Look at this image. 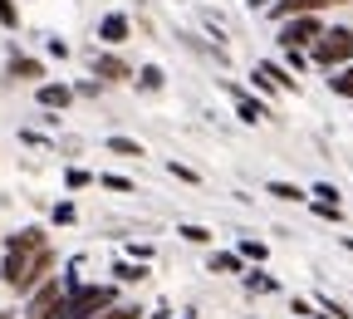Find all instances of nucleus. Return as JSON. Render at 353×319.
<instances>
[{"mask_svg": "<svg viewBox=\"0 0 353 319\" xmlns=\"http://www.w3.org/2000/svg\"><path fill=\"white\" fill-rule=\"evenodd\" d=\"M0 25H6V30H15V25H20V10H15V0H0Z\"/></svg>", "mask_w": 353, "mask_h": 319, "instance_id": "20", "label": "nucleus"}, {"mask_svg": "<svg viewBox=\"0 0 353 319\" xmlns=\"http://www.w3.org/2000/svg\"><path fill=\"white\" fill-rule=\"evenodd\" d=\"M0 319H15V314H10V309H0Z\"/></svg>", "mask_w": 353, "mask_h": 319, "instance_id": "31", "label": "nucleus"}, {"mask_svg": "<svg viewBox=\"0 0 353 319\" xmlns=\"http://www.w3.org/2000/svg\"><path fill=\"white\" fill-rule=\"evenodd\" d=\"M265 197H275V202H309V192L294 187V182H265Z\"/></svg>", "mask_w": 353, "mask_h": 319, "instance_id": "12", "label": "nucleus"}, {"mask_svg": "<svg viewBox=\"0 0 353 319\" xmlns=\"http://www.w3.org/2000/svg\"><path fill=\"white\" fill-rule=\"evenodd\" d=\"M88 182H94V177H88L83 167H69V187H74V192H79V187H88Z\"/></svg>", "mask_w": 353, "mask_h": 319, "instance_id": "27", "label": "nucleus"}, {"mask_svg": "<svg viewBox=\"0 0 353 319\" xmlns=\"http://www.w3.org/2000/svg\"><path fill=\"white\" fill-rule=\"evenodd\" d=\"M172 177H182V182H196V172H192L187 162H172Z\"/></svg>", "mask_w": 353, "mask_h": 319, "instance_id": "29", "label": "nucleus"}, {"mask_svg": "<svg viewBox=\"0 0 353 319\" xmlns=\"http://www.w3.org/2000/svg\"><path fill=\"white\" fill-rule=\"evenodd\" d=\"M113 304H118L113 285H74L69 300H64V309H59V319H99Z\"/></svg>", "mask_w": 353, "mask_h": 319, "instance_id": "2", "label": "nucleus"}, {"mask_svg": "<svg viewBox=\"0 0 353 319\" xmlns=\"http://www.w3.org/2000/svg\"><path fill=\"white\" fill-rule=\"evenodd\" d=\"M74 216H79L74 202H59V206H54V226H74Z\"/></svg>", "mask_w": 353, "mask_h": 319, "instance_id": "25", "label": "nucleus"}, {"mask_svg": "<svg viewBox=\"0 0 353 319\" xmlns=\"http://www.w3.org/2000/svg\"><path fill=\"white\" fill-rule=\"evenodd\" d=\"M285 64H290V74H299V69H309L314 59H309V50H285Z\"/></svg>", "mask_w": 353, "mask_h": 319, "instance_id": "19", "label": "nucleus"}, {"mask_svg": "<svg viewBox=\"0 0 353 319\" xmlns=\"http://www.w3.org/2000/svg\"><path fill=\"white\" fill-rule=\"evenodd\" d=\"M10 74H15V79H44V64L30 59V55H15V59H10Z\"/></svg>", "mask_w": 353, "mask_h": 319, "instance_id": "13", "label": "nucleus"}, {"mask_svg": "<svg viewBox=\"0 0 353 319\" xmlns=\"http://www.w3.org/2000/svg\"><path fill=\"white\" fill-rule=\"evenodd\" d=\"M113 276H118L123 285H138V280H148V265H138V260H118Z\"/></svg>", "mask_w": 353, "mask_h": 319, "instance_id": "14", "label": "nucleus"}, {"mask_svg": "<svg viewBox=\"0 0 353 319\" xmlns=\"http://www.w3.org/2000/svg\"><path fill=\"white\" fill-rule=\"evenodd\" d=\"M309 197H314V202H329V206H339V202H343L334 182H314V187H309Z\"/></svg>", "mask_w": 353, "mask_h": 319, "instance_id": "18", "label": "nucleus"}, {"mask_svg": "<svg viewBox=\"0 0 353 319\" xmlns=\"http://www.w3.org/2000/svg\"><path fill=\"white\" fill-rule=\"evenodd\" d=\"M255 69H260L265 79H270L275 88H294V74H290V69H280V64H255Z\"/></svg>", "mask_w": 353, "mask_h": 319, "instance_id": "16", "label": "nucleus"}, {"mask_svg": "<svg viewBox=\"0 0 353 319\" xmlns=\"http://www.w3.org/2000/svg\"><path fill=\"white\" fill-rule=\"evenodd\" d=\"M211 270H216V276H245V255L241 251H216Z\"/></svg>", "mask_w": 353, "mask_h": 319, "instance_id": "11", "label": "nucleus"}, {"mask_svg": "<svg viewBox=\"0 0 353 319\" xmlns=\"http://www.w3.org/2000/svg\"><path fill=\"white\" fill-rule=\"evenodd\" d=\"M309 59H314L319 69H343V64H353V30H343V25L324 30V35L314 39V50H309Z\"/></svg>", "mask_w": 353, "mask_h": 319, "instance_id": "3", "label": "nucleus"}, {"mask_svg": "<svg viewBox=\"0 0 353 319\" xmlns=\"http://www.w3.org/2000/svg\"><path fill=\"white\" fill-rule=\"evenodd\" d=\"M226 94L236 99V113H241V123H265V118H270V108H265L260 99H250L241 84H226Z\"/></svg>", "mask_w": 353, "mask_h": 319, "instance_id": "6", "label": "nucleus"}, {"mask_svg": "<svg viewBox=\"0 0 353 319\" xmlns=\"http://www.w3.org/2000/svg\"><path fill=\"white\" fill-rule=\"evenodd\" d=\"M241 255H245V260H265L270 251H265V241H241Z\"/></svg>", "mask_w": 353, "mask_h": 319, "instance_id": "23", "label": "nucleus"}, {"mask_svg": "<svg viewBox=\"0 0 353 319\" xmlns=\"http://www.w3.org/2000/svg\"><path fill=\"white\" fill-rule=\"evenodd\" d=\"M250 6H270V0H250Z\"/></svg>", "mask_w": 353, "mask_h": 319, "instance_id": "32", "label": "nucleus"}, {"mask_svg": "<svg viewBox=\"0 0 353 319\" xmlns=\"http://www.w3.org/2000/svg\"><path fill=\"white\" fill-rule=\"evenodd\" d=\"M250 290H280V280L265 276V270H255V276H250Z\"/></svg>", "mask_w": 353, "mask_h": 319, "instance_id": "26", "label": "nucleus"}, {"mask_svg": "<svg viewBox=\"0 0 353 319\" xmlns=\"http://www.w3.org/2000/svg\"><path fill=\"white\" fill-rule=\"evenodd\" d=\"M69 290H74V285H59V280H44L39 290H30V319H59Z\"/></svg>", "mask_w": 353, "mask_h": 319, "instance_id": "5", "label": "nucleus"}, {"mask_svg": "<svg viewBox=\"0 0 353 319\" xmlns=\"http://www.w3.org/2000/svg\"><path fill=\"white\" fill-rule=\"evenodd\" d=\"M182 319H196V314H182Z\"/></svg>", "mask_w": 353, "mask_h": 319, "instance_id": "34", "label": "nucleus"}, {"mask_svg": "<svg viewBox=\"0 0 353 319\" xmlns=\"http://www.w3.org/2000/svg\"><path fill=\"white\" fill-rule=\"evenodd\" d=\"M108 153H118V157H148V148L132 143V138H108Z\"/></svg>", "mask_w": 353, "mask_h": 319, "instance_id": "17", "label": "nucleus"}, {"mask_svg": "<svg viewBox=\"0 0 353 319\" xmlns=\"http://www.w3.org/2000/svg\"><path fill=\"white\" fill-rule=\"evenodd\" d=\"M128 30H132V20H128V15H118V10L99 20V39H103V44H123V39H128Z\"/></svg>", "mask_w": 353, "mask_h": 319, "instance_id": "9", "label": "nucleus"}, {"mask_svg": "<svg viewBox=\"0 0 353 319\" xmlns=\"http://www.w3.org/2000/svg\"><path fill=\"white\" fill-rule=\"evenodd\" d=\"M329 88L339 99H353V64H343V69H334V79H329Z\"/></svg>", "mask_w": 353, "mask_h": 319, "instance_id": "15", "label": "nucleus"}, {"mask_svg": "<svg viewBox=\"0 0 353 319\" xmlns=\"http://www.w3.org/2000/svg\"><path fill=\"white\" fill-rule=\"evenodd\" d=\"M314 211H319L324 221H343V211H339V206H329V202H314Z\"/></svg>", "mask_w": 353, "mask_h": 319, "instance_id": "28", "label": "nucleus"}, {"mask_svg": "<svg viewBox=\"0 0 353 319\" xmlns=\"http://www.w3.org/2000/svg\"><path fill=\"white\" fill-rule=\"evenodd\" d=\"M138 84H143V88H162V69H157V64H148V69L138 74Z\"/></svg>", "mask_w": 353, "mask_h": 319, "instance_id": "24", "label": "nucleus"}, {"mask_svg": "<svg viewBox=\"0 0 353 319\" xmlns=\"http://www.w3.org/2000/svg\"><path fill=\"white\" fill-rule=\"evenodd\" d=\"M319 35H324L319 15H290V20H280V44H285V50H314Z\"/></svg>", "mask_w": 353, "mask_h": 319, "instance_id": "4", "label": "nucleus"}, {"mask_svg": "<svg viewBox=\"0 0 353 319\" xmlns=\"http://www.w3.org/2000/svg\"><path fill=\"white\" fill-rule=\"evenodd\" d=\"M44 108H69V99H74V88L69 84H39V94H34Z\"/></svg>", "mask_w": 353, "mask_h": 319, "instance_id": "10", "label": "nucleus"}, {"mask_svg": "<svg viewBox=\"0 0 353 319\" xmlns=\"http://www.w3.org/2000/svg\"><path fill=\"white\" fill-rule=\"evenodd\" d=\"M324 6H343V0H324Z\"/></svg>", "mask_w": 353, "mask_h": 319, "instance_id": "33", "label": "nucleus"}, {"mask_svg": "<svg viewBox=\"0 0 353 319\" xmlns=\"http://www.w3.org/2000/svg\"><path fill=\"white\" fill-rule=\"evenodd\" d=\"M50 270H54V246L44 241L39 226H25V231H15L6 241V265H0V276H6L10 290H20V295L39 290L50 280Z\"/></svg>", "mask_w": 353, "mask_h": 319, "instance_id": "1", "label": "nucleus"}, {"mask_svg": "<svg viewBox=\"0 0 353 319\" xmlns=\"http://www.w3.org/2000/svg\"><path fill=\"white\" fill-rule=\"evenodd\" d=\"M182 241H192V246H206V241H211V231H206V226H182Z\"/></svg>", "mask_w": 353, "mask_h": 319, "instance_id": "22", "label": "nucleus"}, {"mask_svg": "<svg viewBox=\"0 0 353 319\" xmlns=\"http://www.w3.org/2000/svg\"><path fill=\"white\" fill-rule=\"evenodd\" d=\"M99 182H103L108 192H132V182H128V177H118V172H103Z\"/></svg>", "mask_w": 353, "mask_h": 319, "instance_id": "21", "label": "nucleus"}, {"mask_svg": "<svg viewBox=\"0 0 353 319\" xmlns=\"http://www.w3.org/2000/svg\"><path fill=\"white\" fill-rule=\"evenodd\" d=\"M343 251H353V236H343Z\"/></svg>", "mask_w": 353, "mask_h": 319, "instance_id": "30", "label": "nucleus"}, {"mask_svg": "<svg viewBox=\"0 0 353 319\" xmlns=\"http://www.w3.org/2000/svg\"><path fill=\"white\" fill-rule=\"evenodd\" d=\"M324 0H270V15L275 20H290V15H319Z\"/></svg>", "mask_w": 353, "mask_h": 319, "instance_id": "8", "label": "nucleus"}, {"mask_svg": "<svg viewBox=\"0 0 353 319\" xmlns=\"http://www.w3.org/2000/svg\"><path fill=\"white\" fill-rule=\"evenodd\" d=\"M128 74H132V69H128L118 55H94V79H99V84H123Z\"/></svg>", "mask_w": 353, "mask_h": 319, "instance_id": "7", "label": "nucleus"}]
</instances>
